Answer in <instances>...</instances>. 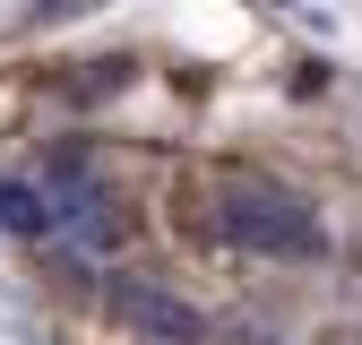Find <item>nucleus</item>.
Segmentation results:
<instances>
[{"label":"nucleus","instance_id":"obj_1","mask_svg":"<svg viewBox=\"0 0 362 345\" xmlns=\"http://www.w3.org/2000/svg\"><path fill=\"white\" fill-rule=\"evenodd\" d=\"M216 225H224V242H242L259 259H310L328 242L320 207H310L302 190H285V182H224L216 190Z\"/></svg>","mask_w":362,"mask_h":345},{"label":"nucleus","instance_id":"obj_2","mask_svg":"<svg viewBox=\"0 0 362 345\" xmlns=\"http://www.w3.org/2000/svg\"><path fill=\"white\" fill-rule=\"evenodd\" d=\"M112 320H121V328H139L147 345H199V337H207V320H199L181 293L139 285V276H121V285H112Z\"/></svg>","mask_w":362,"mask_h":345}]
</instances>
